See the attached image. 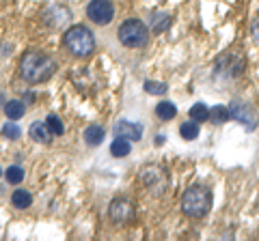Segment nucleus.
I'll use <instances>...</instances> for the list:
<instances>
[{
    "label": "nucleus",
    "instance_id": "nucleus-16",
    "mask_svg": "<svg viewBox=\"0 0 259 241\" xmlns=\"http://www.w3.org/2000/svg\"><path fill=\"white\" fill-rule=\"evenodd\" d=\"M11 203L18 207V209H26V207L32 205V196L28 194L26 190H15L13 196H11Z\"/></svg>",
    "mask_w": 259,
    "mask_h": 241
},
{
    "label": "nucleus",
    "instance_id": "nucleus-3",
    "mask_svg": "<svg viewBox=\"0 0 259 241\" xmlns=\"http://www.w3.org/2000/svg\"><path fill=\"white\" fill-rule=\"evenodd\" d=\"M63 43L74 56H89L95 50V37L87 26H71L65 33Z\"/></svg>",
    "mask_w": 259,
    "mask_h": 241
},
{
    "label": "nucleus",
    "instance_id": "nucleus-22",
    "mask_svg": "<svg viewBox=\"0 0 259 241\" xmlns=\"http://www.w3.org/2000/svg\"><path fill=\"white\" fill-rule=\"evenodd\" d=\"M145 91H147L149 95H164L168 91V86L164 82H156V80H147L145 82Z\"/></svg>",
    "mask_w": 259,
    "mask_h": 241
},
{
    "label": "nucleus",
    "instance_id": "nucleus-10",
    "mask_svg": "<svg viewBox=\"0 0 259 241\" xmlns=\"http://www.w3.org/2000/svg\"><path fill=\"white\" fill-rule=\"evenodd\" d=\"M115 134L121 136V138H127V140H141L143 127L139 123H130V120H119L115 125Z\"/></svg>",
    "mask_w": 259,
    "mask_h": 241
},
{
    "label": "nucleus",
    "instance_id": "nucleus-23",
    "mask_svg": "<svg viewBox=\"0 0 259 241\" xmlns=\"http://www.w3.org/2000/svg\"><path fill=\"white\" fill-rule=\"evenodd\" d=\"M5 176H7V181L9 183L18 186V183H22V179H24V170L20 166H9V170L5 172Z\"/></svg>",
    "mask_w": 259,
    "mask_h": 241
},
{
    "label": "nucleus",
    "instance_id": "nucleus-14",
    "mask_svg": "<svg viewBox=\"0 0 259 241\" xmlns=\"http://www.w3.org/2000/svg\"><path fill=\"white\" fill-rule=\"evenodd\" d=\"M110 153H112V157H125L130 153V140L117 136V138L112 140V144H110Z\"/></svg>",
    "mask_w": 259,
    "mask_h": 241
},
{
    "label": "nucleus",
    "instance_id": "nucleus-20",
    "mask_svg": "<svg viewBox=\"0 0 259 241\" xmlns=\"http://www.w3.org/2000/svg\"><path fill=\"white\" fill-rule=\"evenodd\" d=\"M50 13H54L56 18L54 20H48V24H52V26H56V28L63 26V24H67V20H69V11L65 9V7H54Z\"/></svg>",
    "mask_w": 259,
    "mask_h": 241
},
{
    "label": "nucleus",
    "instance_id": "nucleus-15",
    "mask_svg": "<svg viewBox=\"0 0 259 241\" xmlns=\"http://www.w3.org/2000/svg\"><path fill=\"white\" fill-rule=\"evenodd\" d=\"M156 114H158L162 120H171V118H175V114H177V108L173 106L171 101H160L158 106H156Z\"/></svg>",
    "mask_w": 259,
    "mask_h": 241
},
{
    "label": "nucleus",
    "instance_id": "nucleus-4",
    "mask_svg": "<svg viewBox=\"0 0 259 241\" xmlns=\"http://www.w3.org/2000/svg\"><path fill=\"white\" fill-rule=\"evenodd\" d=\"M149 30L141 20H125L119 26V41L125 47H143L147 45Z\"/></svg>",
    "mask_w": 259,
    "mask_h": 241
},
{
    "label": "nucleus",
    "instance_id": "nucleus-18",
    "mask_svg": "<svg viewBox=\"0 0 259 241\" xmlns=\"http://www.w3.org/2000/svg\"><path fill=\"white\" fill-rule=\"evenodd\" d=\"M190 118L197 120V123H203V120L209 118V110L205 103H194V106L190 108Z\"/></svg>",
    "mask_w": 259,
    "mask_h": 241
},
{
    "label": "nucleus",
    "instance_id": "nucleus-17",
    "mask_svg": "<svg viewBox=\"0 0 259 241\" xmlns=\"http://www.w3.org/2000/svg\"><path fill=\"white\" fill-rule=\"evenodd\" d=\"M180 134L186 140H194L199 136V123L197 120H186V123H182V127H180Z\"/></svg>",
    "mask_w": 259,
    "mask_h": 241
},
{
    "label": "nucleus",
    "instance_id": "nucleus-6",
    "mask_svg": "<svg viewBox=\"0 0 259 241\" xmlns=\"http://www.w3.org/2000/svg\"><path fill=\"white\" fill-rule=\"evenodd\" d=\"M87 15L95 24L106 26V24L112 22V18H115V5H112L110 0H91V3L87 5Z\"/></svg>",
    "mask_w": 259,
    "mask_h": 241
},
{
    "label": "nucleus",
    "instance_id": "nucleus-7",
    "mask_svg": "<svg viewBox=\"0 0 259 241\" xmlns=\"http://www.w3.org/2000/svg\"><path fill=\"white\" fill-rule=\"evenodd\" d=\"M216 74H223V76H238L242 74L244 69V58L236 52H225L216 58Z\"/></svg>",
    "mask_w": 259,
    "mask_h": 241
},
{
    "label": "nucleus",
    "instance_id": "nucleus-5",
    "mask_svg": "<svg viewBox=\"0 0 259 241\" xmlns=\"http://www.w3.org/2000/svg\"><path fill=\"white\" fill-rule=\"evenodd\" d=\"M141 183L145 186V190L151 192L153 196H162L166 192V186H168L164 168H160V166H145L141 170Z\"/></svg>",
    "mask_w": 259,
    "mask_h": 241
},
{
    "label": "nucleus",
    "instance_id": "nucleus-11",
    "mask_svg": "<svg viewBox=\"0 0 259 241\" xmlns=\"http://www.w3.org/2000/svg\"><path fill=\"white\" fill-rule=\"evenodd\" d=\"M28 136L35 142H41V144H48L52 140V132L48 130V125L41 123V120H37V123H32L30 125V130H28Z\"/></svg>",
    "mask_w": 259,
    "mask_h": 241
},
{
    "label": "nucleus",
    "instance_id": "nucleus-24",
    "mask_svg": "<svg viewBox=\"0 0 259 241\" xmlns=\"http://www.w3.org/2000/svg\"><path fill=\"white\" fill-rule=\"evenodd\" d=\"M3 136H5V138H9V140H18L22 136V130L15 123H7L3 127Z\"/></svg>",
    "mask_w": 259,
    "mask_h": 241
},
{
    "label": "nucleus",
    "instance_id": "nucleus-21",
    "mask_svg": "<svg viewBox=\"0 0 259 241\" xmlns=\"http://www.w3.org/2000/svg\"><path fill=\"white\" fill-rule=\"evenodd\" d=\"M46 125H48V130L52 132V136H61L65 132V127H63V120L56 116V114H50L46 118Z\"/></svg>",
    "mask_w": 259,
    "mask_h": 241
},
{
    "label": "nucleus",
    "instance_id": "nucleus-12",
    "mask_svg": "<svg viewBox=\"0 0 259 241\" xmlns=\"http://www.w3.org/2000/svg\"><path fill=\"white\" fill-rule=\"evenodd\" d=\"M24 112H26V106L20 101V99H11V101H7V106H5V114L7 118H11V120H18L24 116Z\"/></svg>",
    "mask_w": 259,
    "mask_h": 241
},
{
    "label": "nucleus",
    "instance_id": "nucleus-8",
    "mask_svg": "<svg viewBox=\"0 0 259 241\" xmlns=\"http://www.w3.org/2000/svg\"><path fill=\"white\" fill-rule=\"evenodd\" d=\"M108 215L117 224H130L134 220V205L127 198H115L108 207Z\"/></svg>",
    "mask_w": 259,
    "mask_h": 241
},
{
    "label": "nucleus",
    "instance_id": "nucleus-1",
    "mask_svg": "<svg viewBox=\"0 0 259 241\" xmlns=\"http://www.w3.org/2000/svg\"><path fill=\"white\" fill-rule=\"evenodd\" d=\"M54 69H56V63L48 54H41V52L24 54L22 63H20V74L30 84H39V82L50 80L52 74H54Z\"/></svg>",
    "mask_w": 259,
    "mask_h": 241
},
{
    "label": "nucleus",
    "instance_id": "nucleus-13",
    "mask_svg": "<svg viewBox=\"0 0 259 241\" xmlns=\"http://www.w3.org/2000/svg\"><path fill=\"white\" fill-rule=\"evenodd\" d=\"M84 140H87V144H91V147H97V144H102V140H104V130L100 125H89L84 130Z\"/></svg>",
    "mask_w": 259,
    "mask_h": 241
},
{
    "label": "nucleus",
    "instance_id": "nucleus-2",
    "mask_svg": "<svg viewBox=\"0 0 259 241\" xmlns=\"http://www.w3.org/2000/svg\"><path fill=\"white\" fill-rule=\"evenodd\" d=\"M212 207V192L203 186H192L182 196V211L190 218H203Z\"/></svg>",
    "mask_w": 259,
    "mask_h": 241
},
{
    "label": "nucleus",
    "instance_id": "nucleus-26",
    "mask_svg": "<svg viewBox=\"0 0 259 241\" xmlns=\"http://www.w3.org/2000/svg\"><path fill=\"white\" fill-rule=\"evenodd\" d=\"M0 174H3V168H0Z\"/></svg>",
    "mask_w": 259,
    "mask_h": 241
},
{
    "label": "nucleus",
    "instance_id": "nucleus-25",
    "mask_svg": "<svg viewBox=\"0 0 259 241\" xmlns=\"http://www.w3.org/2000/svg\"><path fill=\"white\" fill-rule=\"evenodd\" d=\"M250 33H253V39H255V43L259 45V18H255L253 26H250Z\"/></svg>",
    "mask_w": 259,
    "mask_h": 241
},
{
    "label": "nucleus",
    "instance_id": "nucleus-19",
    "mask_svg": "<svg viewBox=\"0 0 259 241\" xmlns=\"http://www.w3.org/2000/svg\"><path fill=\"white\" fill-rule=\"evenodd\" d=\"M209 118H212L214 123H227V120L231 118V112L225 106H214L212 110H209Z\"/></svg>",
    "mask_w": 259,
    "mask_h": 241
},
{
    "label": "nucleus",
    "instance_id": "nucleus-9",
    "mask_svg": "<svg viewBox=\"0 0 259 241\" xmlns=\"http://www.w3.org/2000/svg\"><path fill=\"white\" fill-rule=\"evenodd\" d=\"M229 112H231V118H236L238 123L248 127V130H255V127H257V112H255V108H250L248 103L233 101Z\"/></svg>",
    "mask_w": 259,
    "mask_h": 241
}]
</instances>
